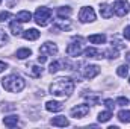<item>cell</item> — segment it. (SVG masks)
I'll list each match as a JSON object with an SVG mask.
<instances>
[{
    "instance_id": "1",
    "label": "cell",
    "mask_w": 130,
    "mask_h": 129,
    "mask_svg": "<svg viewBox=\"0 0 130 129\" xmlns=\"http://www.w3.org/2000/svg\"><path fill=\"white\" fill-rule=\"evenodd\" d=\"M74 91V82L70 78H59L50 85V93L56 97H68Z\"/></svg>"
},
{
    "instance_id": "2",
    "label": "cell",
    "mask_w": 130,
    "mask_h": 129,
    "mask_svg": "<svg viewBox=\"0 0 130 129\" xmlns=\"http://www.w3.org/2000/svg\"><path fill=\"white\" fill-rule=\"evenodd\" d=\"M2 85H3V88H5L6 91L18 93V91H21V90L24 88L26 82H24L23 78H20V76H17V74H9V76H6V78L2 79Z\"/></svg>"
},
{
    "instance_id": "3",
    "label": "cell",
    "mask_w": 130,
    "mask_h": 129,
    "mask_svg": "<svg viewBox=\"0 0 130 129\" xmlns=\"http://www.w3.org/2000/svg\"><path fill=\"white\" fill-rule=\"evenodd\" d=\"M35 21L39 26H47L52 21V11L48 8H45V6L38 8L36 12H35Z\"/></svg>"
},
{
    "instance_id": "4",
    "label": "cell",
    "mask_w": 130,
    "mask_h": 129,
    "mask_svg": "<svg viewBox=\"0 0 130 129\" xmlns=\"http://www.w3.org/2000/svg\"><path fill=\"white\" fill-rule=\"evenodd\" d=\"M79 20L82 23H91L95 20V12L91 6H83L79 12Z\"/></svg>"
},
{
    "instance_id": "5",
    "label": "cell",
    "mask_w": 130,
    "mask_h": 129,
    "mask_svg": "<svg viewBox=\"0 0 130 129\" xmlns=\"http://www.w3.org/2000/svg\"><path fill=\"white\" fill-rule=\"evenodd\" d=\"M112 8H113V12H115L118 17L127 15L129 11H130V6H129V2H127V0H117Z\"/></svg>"
},
{
    "instance_id": "6",
    "label": "cell",
    "mask_w": 130,
    "mask_h": 129,
    "mask_svg": "<svg viewBox=\"0 0 130 129\" xmlns=\"http://www.w3.org/2000/svg\"><path fill=\"white\" fill-rule=\"evenodd\" d=\"M73 40H74V43H71L67 47V53L70 56H79L82 53V38L80 36H74Z\"/></svg>"
},
{
    "instance_id": "7",
    "label": "cell",
    "mask_w": 130,
    "mask_h": 129,
    "mask_svg": "<svg viewBox=\"0 0 130 129\" xmlns=\"http://www.w3.org/2000/svg\"><path fill=\"white\" fill-rule=\"evenodd\" d=\"M89 112V106L88 105H77L71 109V115L76 117V119H82V117H86Z\"/></svg>"
},
{
    "instance_id": "8",
    "label": "cell",
    "mask_w": 130,
    "mask_h": 129,
    "mask_svg": "<svg viewBox=\"0 0 130 129\" xmlns=\"http://www.w3.org/2000/svg\"><path fill=\"white\" fill-rule=\"evenodd\" d=\"M39 52L41 53H44V55H56L58 53V46L55 44V43H44L42 46H41V49H39Z\"/></svg>"
},
{
    "instance_id": "9",
    "label": "cell",
    "mask_w": 130,
    "mask_h": 129,
    "mask_svg": "<svg viewBox=\"0 0 130 129\" xmlns=\"http://www.w3.org/2000/svg\"><path fill=\"white\" fill-rule=\"evenodd\" d=\"M98 73H100V67L98 65H86L85 67V70H83V76L86 78V79H92V78H95Z\"/></svg>"
},
{
    "instance_id": "10",
    "label": "cell",
    "mask_w": 130,
    "mask_h": 129,
    "mask_svg": "<svg viewBox=\"0 0 130 129\" xmlns=\"http://www.w3.org/2000/svg\"><path fill=\"white\" fill-rule=\"evenodd\" d=\"M62 108H64V105L61 102H56V100H48L45 103V109L50 112H59V111H62Z\"/></svg>"
},
{
    "instance_id": "11",
    "label": "cell",
    "mask_w": 130,
    "mask_h": 129,
    "mask_svg": "<svg viewBox=\"0 0 130 129\" xmlns=\"http://www.w3.org/2000/svg\"><path fill=\"white\" fill-rule=\"evenodd\" d=\"M100 14H101L103 18H110L113 15V8L106 5V3H103V5H100Z\"/></svg>"
},
{
    "instance_id": "12",
    "label": "cell",
    "mask_w": 130,
    "mask_h": 129,
    "mask_svg": "<svg viewBox=\"0 0 130 129\" xmlns=\"http://www.w3.org/2000/svg\"><path fill=\"white\" fill-rule=\"evenodd\" d=\"M85 56L86 58H103V53L94 47H88V49H85Z\"/></svg>"
},
{
    "instance_id": "13",
    "label": "cell",
    "mask_w": 130,
    "mask_h": 129,
    "mask_svg": "<svg viewBox=\"0 0 130 129\" xmlns=\"http://www.w3.org/2000/svg\"><path fill=\"white\" fill-rule=\"evenodd\" d=\"M88 41L92 43V44H104L106 43V35H103V33L91 35V36H88Z\"/></svg>"
},
{
    "instance_id": "14",
    "label": "cell",
    "mask_w": 130,
    "mask_h": 129,
    "mask_svg": "<svg viewBox=\"0 0 130 129\" xmlns=\"http://www.w3.org/2000/svg\"><path fill=\"white\" fill-rule=\"evenodd\" d=\"M23 36H24L26 40H29V41H35V40L39 38V32H38L36 29H27V31L23 32Z\"/></svg>"
},
{
    "instance_id": "15",
    "label": "cell",
    "mask_w": 130,
    "mask_h": 129,
    "mask_svg": "<svg viewBox=\"0 0 130 129\" xmlns=\"http://www.w3.org/2000/svg\"><path fill=\"white\" fill-rule=\"evenodd\" d=\"M17 123H18V117L17 115H8V117L3 119V125L8 126V128H14V126H17Z\"/></svg>"
},
{
    "instance_id": "16",
    "label": "cell",
    "mask_w": 130,
    "mask_h": 129,
    "mask_svg": "<svg viewBox=\"0 0 130 129\" xmlns=\"http://www.w3.org/2000/svg\"><path fill=\"white\" fill-rule=\"evenodd\" d=\"M30 18H32V14L29 11H20L17 14V20L21 23H27V21H30Z\"/></svg>"
},
{
    "instance_id": "17",
    "label": "cell",
    "mask_w": 130,
    "mask_h": 129,
    "mask_svg": "<svg viewBox=\"0 0 130 129\" xmlns=\"http://www.w3.org/2000/svg\"><path fill=\"white\" fill-rule=\"evenodd\" d=\"M52 125L53 126H62V128H65V126H68L70 125V122L65 119V117H55V119H52Z\"/></svg>"
},
{
    "instance_id": "18",
    "label": "cell",
    "mask_w": 130,
    "mask_h": 129,
    "mask_svg": "<svg viewBox=\"0 0 130 129\" xmlns=\"http://www.w3.org/2000/svg\"><path fill=\"white\" fill-rule=\"evenodd\" d=\"M118 119H120V122H123V123H130V111L129 109L120 111V112H118Z\"/></svg>"
},
{
    "instance_id": "19",
    "label": "cell",
    "mask_w": 130,
    "mask_h": 129,
    "mask_svg": "<svg viewBox=\"0 0 130 129\" xmlns=\"http://www.w3.org/2000/svg\"><path fill=\"white\" fill-rule=\"evenodd\" d=\"M32 55V50L30 49H18L17 50V58L18 59H26Z\"/></svg>"
},
{
    "instance_id": "20",
    "label": "cell",
    "mask_w": 130,
    "mask_h": 129,
    "mask_svg": "<svg viewBox=\"0 0 130 129\" xmlns=\"http://www.w3.org/2000/svg\"><path fill=\"white\" fill-rule=\"evenodd\" d=\"M110 117H112V112L107 109V111H101L100 114H98V122L100 123H104V122H109L110 120Z\"/></svg>"
},
{
    "instance_id": "21",
    "label": "cell",
    "mask_w": 130,
    "mask_h": 129,
    "mask_svg": "<svg viewBox=\"0 0 130 129\" xmlns=\"http://www.w3.org/2000/svg\"><path fill=\"white\" fill-rule=\"evenodd\" d=\"M9 28H11V32L14 33V35H20V33H21V26H20V23H18L17 20L11 21Z\"/></svg>"
},
{
    "instance_id": "22",
    "label": "cell",
    "mask_w": 130,
    "mask_h": 129,
    "mask_svg": "<svg viewBox=\"0 0 130 129\" xmlns=\"http://www.w3.org/2000/svg\"><path fill=\"white\" fill-rule=\"evenodd\" d=\"M71 15V8L65 6V8H59L58 9V17L59 18H65V17H70Z\"/></svg>"
},
{
    "instance_id": "23",
    "label": "cell",
    "mask_w": 130,
    "mask_h": 129,
    "mask_svg": "<svg viewBox=\"0 0 130 129\" xmlns=\"http://www.w3.org/2000/svg\"><path fill=\"white\" fill-rule=\"evenodd\" d=\"M29 73L32 74L33 78H38V76H41L42 68H41V67H38V65H30V67H29Z\"/></svg>"
},
{
    "instance_id": "24",
    "label": "cell",
    "mask_w": 130,
    "mask_h": 129,
    "mask_svg": "<svg viewBox=\"0 0 130 129\" xmlns=\"http://www.w3.org/2000/svg\"><path fill=\"white\" fill-rule=\"evenodd\" d=\"M117 73H118V76L126 78V76L129 74V65H120V67L117 68Z\"/></svg>"
},
{
    "instance_id": "25",
    "label": "cell",
    "mask_w": 130,
    "mask_h": 129,
    "mask_svg": "<svg viewBox=\"0 0 130 129\" xmlns=\"http://www.w3.org/2000/svg\"><path fill=\"white\" fill-rule=\"evenodd\" d=\"M59 67H61V62H58V61H55V62H52V64H50V68H48V71H50L52 74H55L56 71H59V70H61Z\"/></svg>"
},
{
    "instance_id": "26",
    "label": "cell",
    "mask_w": 130,
    "mask_h": 129,
    "mask_svg": "<svg viewBox=\"0 0 130 129\" xmlns=\"http://www.w3.org/2000/svg\"><path fill=\"white\" fill-rule=\"evenodd\" d=\"M104 55H107L110 59H115V58H118V50H113V49H110V50H107Z\"/></svg>"
},
{
    "instance_id": "27",
    "label": "cell",
    "mask_w": 130,
    "mask_h": 129,
    "mask_svg": "<svg viewBox=\"0 0 130 129\" xmlns=\"http://www.w3.org/2000/svg\"><path fill=\"white\" fill-rule=\"evenodd\" d=\"M117 103H118L120 106H126V105L129 103V99H127V97H118V99H117Z\"/></svg>"
},
{
    "instance_id": "28",
    "label": "cell",
    "mask_w": 130,
    "mask_h": 129,
    "mask_svg": "<svg viewBox=\"0 0 130 129\" xmlns=\"http://www.w3.org/2000/svg\"><path fill=\"white\" fill-rule=\"evenodd\" d=\"M8 18H11V12H8V11H6V12H2V14H0V23L6 21Z\"/></svg>"
},
{
    "instance_id": "29",
    "label": "cell",
    "mask_w": 130,
    "mask_h": 129,
    "mask_svg": "<svg viewBox=\"0 0 130 129\" xmlns=\"http://www.w3.org/2000/svg\"><path fill=\"white\" fill-rule=\"evenodd\" d=\"M104 105H106V108L110 111V109H113V106H115V103H113V100H110V99H106L104 100Z\"/></svg>"
},
{
    "instance_id": "30",
    "label": "cell",
    "mask_w": 130,
    "mask_h": 129,
    "mask_svg": "<svg viewBox=\"0 0 130 129\" xmlns=\"http://www.w3.org/2000/svg\"><path fill=\"white\" fill-rule=\"evenodd\" d=\"M55 28H56V29H62V31H65V29H70V24H67V23H56Z\"/></svg>"
},
{
    "instance_id": "31",
    "label": "cell",
    "mask_w": 130,
    "mask_h": 129,
    "mask_svg": "<svg viewBox=\"0 0 130 129\" xmlns=\"http://www.w3.org/2000/svg\"><path fill=\"white\" fill-rule=\"evenodd\" d=\"M45 61H47V55H44V53H41V52H39V56H38V62H39V64H44Z\"/></svg>"
},
{
    "instance_id": "32",
    "label": "cell",
    "mask_w": 130,
    "mask_h": 129,
    "mask_svg": "<svg viewBox=\"0 0 130 129\" xmlns=\"http://www.w3.org/2000/svg\"><path fill=\"white\" fill-rule=\"evenodd\" d=\"M6 41H8V36H6V33L0 29V43H6Z\"/></svg>"
},
{
    "instance_id": "33",
    "label": "cell",
    "mask_w": 130,
    "mask_h": 129,
    "mask_svg": "<svg viewBox=\"0 0 130 129\" xmlns=\"http://www.w3.org/2000/svg\"><path fill=\"white\" fill-rule=\"evenodd\" d=\"M124 38L130 40V26H126V29H124Z\"/></svg>"
},
{
    "instance_id": "34",
    "label": "cell",
    "mask_w": 130,
    "mask_h": 129,
    "mask_svg": "<svg viewBox=\"0 0 130 129\" xmlns=\"http://www.w3.org/2000/svg\"><path fill=\"white\" fill-rule=\"evenodd\" d=\"M5 68H6V62H3V61H0V73H2V71H3Z\"/></svg>"
},
{
    "instance_id": "35",
    "label": "cell",
    "mask_w": 130,
    "mask_h": 129,
    "mask_svg": "<svg viewBox=\"0 0 130 129\" xmlns=\"http://www.w3.org/2000/svg\"><path fill=\"white\" fill-rule=\"evenodd\" d=\"M127 59H129V61H130V53H129V55H127Z\"/></svg>"
},
{
    "instance_id": "36",
    "label": "cell",
    "mask_w": 130,
    "mask_h": 129,
    "mask_svg": "<svg viewBox=\"0 0 130 129\" xmlns=\"http://www.w3.org/2000/svg\"><path fill=\"white\" fill-rule=\"evenodd\" d=\"M0 3H2V0H0Z\"/></svg>"
}]
</instances>
